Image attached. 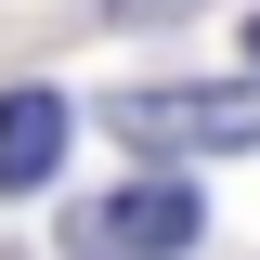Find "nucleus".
<instances>
[{
  "label": "nucleus",
  "mask_w": 260,
  "mask_h": 260,
  "mask_svg": "<svg viewBox=\"0 0 260 260\" xmlns=\"http://www.w3.org/2000/svg\"><path fill=\"white\" fill-rule=\"evenodd\" d=\"M104 130H117L130 156H247L260 143V78H234V91L156 78V91H117L104 104Z\"/></svg>",
  "instance_id": "obj_1"
},
{
  "label": "nucleus",
  "mask_w": 260,
  "mask_h": 260,
  "mask_svg": "<svg viewBox=\"0 0 260 260\" xmlns=\"http://www.w3.org/2000/svg\"><path fill=\"white\" fill-rule=\"evenodd\" d=\"M195 234H208V195L195 182H117V195H91V208H78V247H104V260H130V247H195Z\"/></svg>",
  "instance_id": "obj_2"
},
{
  "label": "nucleus",
  "mask_w": 260,
  "mask_h": 260,
  "mask_svg": "<svg viewBox=\"0 0 260 260\" xmlns=\"http://www.w3.org/2000/svg\"><path fill=\"white\" fill-rule=\"evenodd\" d=\"M65 130H78L65 91H39V78L0 91V195H39V182H52V169H65Z\"/></svg>",
  "instance_id": "obj_3"
},
{
  "label": "nucleus",
  "mask_w": 260,
  "mask_h": 260,
  "mask_svg": "<svg viewBox=\"0 0 260 260\" xmlns=\"http://www.w3.org/2000/svg\"><path fill=\"white\" fill-rule=\"evenodd\" d=\"M247 65H260V13H247Z\"/></svg>",
  "instance_id": "obj_4"
}]
</instances>
